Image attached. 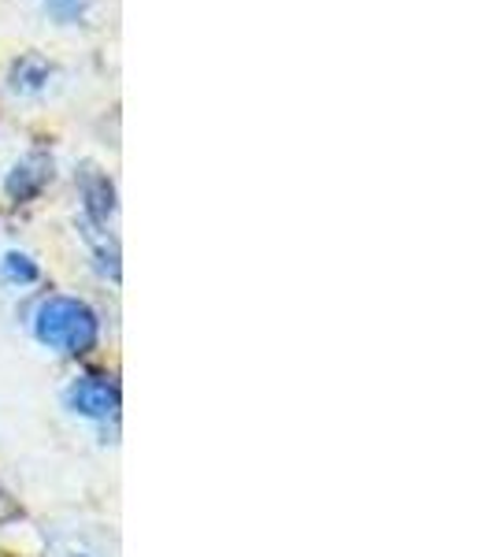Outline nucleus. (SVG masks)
Returning <instances> with one entry per match:
<instances>
[{
  "label": "nucleus",
  "instance_id": "1",
  "mask_svg": "<svg viewBox=\"0 0 493 557\" xmlns=\"http://www.w3.org/2000/svg\"><path fill=\"white\" fill-rule=\"evenodd\" d=\"M34 331L45 346L64 349V354H89L97 346V335H101V323H97V312L89 309L86 301L78 298H49L38 309V320H34Z\"/></svg>",
  "mask_w": 493,
  "mask_h": 557
},
{
  "label": "nucleus",
  "instance_id": "2",
  "mask_svg": "<svg viewBox=\"0 0 493 557\" xmlns=\"http://www.w3.org/2000/svg\"><path fill=\"white\" fill-rule=\"evenodd\" d=\"M67 406L75 409L78 417L108 420L119 412V386L101 380V375H78V380L67 386Z\"/></svg>",
  "mask_w": 493,
  "mask_h": 557
},
{
  "label": "nucleus",
  "instance_id": "3",
  "mask_svg": "<svg viewBox=\"0 0 493 557\" xmlns=\"http://www.w3.org/2000/svg\"><path fill=\"white\" fill-rule=\"evenodd\" d=\"M78 190H83V209L86 220L97 227H108V220L115 215V186L97 164L78 168Z\"/></svg>",
  "mask_w": 493,
  "mask_h": 557
},
{
  "label": "nucleus",
  "instance_id": "4",
  "mask_svg": "<svg viewBox=\"0 0 493 557\" xmlns=\"http://www.w3.org/2000/svg\"><path fill=\"white\" fill-rule=\"evenodd\" d=\"M49 178H52V157H45V152H30V157L12 168L4 190L12 201H30V197H38L45 186H49Z\"/></svg>",
  "mask_w": 493,
  "mask_h": 557
},
{
  "label": "nucleus",
  "instance_id": "5",
  "mask_svg": "<svg viewBox=\"0 0 493 557\" xmlns=\"http://www.w3.org/2000/svg\"><path fill=\"white\" fill-rule=\"evenodd\" d=\"M78 231H83V238H86L89 253H93V260H97V268H101L112 283H119V246H115V238L108 235L104 227L89 223L86 215H83V223H78Z\"/></svg>",
  "mask_w": 493,
  "mask_h": 557
},
{
  "label": "nucleus",
  "instance_id": "6",
  "mask_svg": "<svg viewBox=\"0 0 493 557\" xmlns=\"http://www.w3.org/2000/svg\"><path fill=\"white\" fill-rule=\"evenodd\" d=\"M49 78H52V64L34 57V52H26V57L12 64V89H20V94H38Z\"/></svg>",
  "mask_w": 493,
  "mask_h": 557
},
{
  "label": "nucleus",
  "instance_id": "7",
  "mask_svg": "<svg viewBox=\"0 0 493 557\" xmlns=\"http://www.w3.org/2000/svg\"><path fill=\"white\" fill-rule=\"evenodd\" d=\"M0 275L8 278V283H38V264H34L26 253H8L0 260Z\"/></svg>",
  "mask_w": 493,
  "mask_h": 557
},
{
  "label": "nucleus",
  "instance_id": "8",
  "mask_svg": "<svg viewBox=\"0 0 493 557\" xmlns=\"http://www.w3.org/2000/svg\"><path fill=\"white\" fill-rule=\"evenodd\" d=\"M45 4H49V12L56 15L60 23H75V20H83L89 0H45Z\"/></svg>",
  "mask_w": 493,
  "mask_h": 557
},
{
  "label": "nucleus",
  "instance_id": "9",
  "mask_svg": "<svg viewBox=\"0 0 493 557\" xmlns=\"http://www.w3.org/2000/svg\"><path fill=\"white\" fill-rule=\"evenodd\" d=\"M78 557H86V554H78Z\"/></svg>",
  "mask_w": 493,
  "mask_h": 557
}]
</instances>
